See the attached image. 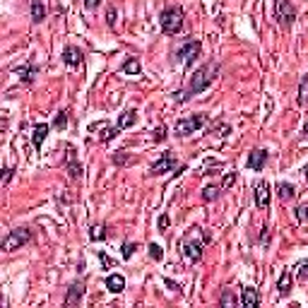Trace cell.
Segmentation results:
<instances>
[{"label": "cell", "instance_id": "obj_1", "mask_svg": "<svg viewBox=\"0 0 308 308\" xmlns=\"http://www.w3.org/2000/svg\"><path fill=\"white\" fill-rule=\"evenodd\" d=\"M217 72H219V65H217V63H205L202 67H197V70L193 72L190 84L185 87L183 92H178L174 99H176V101H185V99H190V97H195V94L205 92V89L212 84V80L217 77Z\"/></svg>", "mask_w": 308, "mask_h": 308}, {"label": "cell", "instance_id": "obj_2", "mask_svg": "<svg viewBox=\"0 0 308 308\" xmlns=\"http://www.w3.org/2000/svg\"><path fill=\"white\" fill-rule=\"evenodd\" d=\"M159 24H162V32H164V34H169V36L178 34V32L183 29V10H181L178 5L166 7V10L159 15Z\"/></svg>", "mask_w": 308, "mask_h": 308}, {"label": "cell", "instance_id": "obj_3", "mask_svg": "<svg viewBox=\"0 0 308 308\" xmlns=\"http://www.w3.org/2000/svg\"><path fill=\"white\" fill-rule=\"evenodd\" d=\"M205 123H207L205 113H195V116H190V118H181V121H176V125H174V132H176L178 137H188V135L197 132V130H200Z\"/></svg>", "mask_w": 308, "mask_h": 308}, {"label": "cell", "instance_id": "obj_4", "mask_svg": "<svg viewBox=\"0 0 308 308\" xmlns=\"http://www.w3.org/2000/svg\"><path fill=\"white\" fill-rule=\"evenodd\" d=\"M29 241H32V231H29V229H15V231H10V234L2 239V250H5V253L19 250L22 246H27Z\"/></svg>", "mask_w": 308, "mask_h": 308}, {"label": "cell", "instance_id": "obj_5", "mask_svg": "<svg viewBox=\"0 0 308 308\" xmlns=\"http://www.w3.org/2000/svg\"><path fill=\"white\" fill-rule=\"evenodd\" d=\"M200 51H202V44L197 39H190V41H185L183 46L176 51V58H181L185 65H190V63L200 56Z\"/></svg>", "mask_w": 308, "mask_h": 308}, {"label": "cell", "instance_id": "obj_6", "mask_svg": "<svg viewBox=\"0 0 308 308\" xmlns=\"http://www.w3.org/2000/svg\"><path fill=\"white\" fill-rule=\"evenodd\" d=\"M176 164H178V162H176V157H174L171 152H166V154H162V157L152 164V169H149V171H152L154 176H162V174L174 171V169H176Z\"/></svg>", "mask_w": 308, "mask_h": 308}, {"label": "cell", "instance_id": "obj_7", "mask_svg": "<svg viewBox=\"0 0 308 308\" xmlns=\"http://www.w3.org/2000/svg\"><path fill=\"white\" fill-rule=\"evenodd\" d=\"M181 250H183V258H185V260H190V262L202 260V243H200V241H195V239H190V236H185V239H183Z\"/></svg>", "mask_w": 308, "mask_h": 308}, {"label": "cell", "instance_id": "obj_8", "mask_svg": "<svg viewBox=\"0 0 308 308\" xmlns=\"http://www.w3.org/2000/svg\"><path fill=\"white\" fill-rule=\"evenodd\" d=\"M277 19L287 27L296 19V7L289 2V0H277Z\"/></svg>", "mask_w": 308, "mask_h": 308}, {"label": "cell", "instance_id": "obj_9", "mask_svg": "<svg viewBox=\"0 0 308 308\" xmlns=\"http://www.w3.org/2000/svg\"><path fill=\"white\" fill-rule=\"evenodd\" d=\"M255 205L260 210H267L270 207V183L267 181H258L255 183Z\"/></svg>", "mask_w": 308, "mask_h": 308}, {"label": "cell", "instance_id": "obj_10", "mask_svg": "<svg viewBox=\"0 0 308 308\" xmlns=\"http://www.w3.org/2000/svg\"><path fill=\"white\" fill-rule=\"evenodd\" d=\"M84 296V282H75L70 289H67V296H65V308L77 306Z\"/></svg>", "mask_w": 308, "mask_h": 308}, {"label": "cell", "instance_id": "obj_11", "mask_svg": "<svg viewBox=\"0 0 308 308\" xmlns=\"http://www.w3.org/2000/svg\"><path fill=\"white\" fill-rule=\"evenodd\" d=\"M82 51L77 49V46H65L63 49V63L67 65V67H80L82 65Z\"/></svg>", "mask_w": 308, "mask_h": 308}, {"label": "cell", "instance_id": "obj_12", "mask_svg": "<svg viewBox=\"0 0 308 308\" xmlns=\"http://www.w3.org/2000/svg\"><path fill=\"white\" fill-rule=\"evenodd\" d=\"M17 77L22 80V82H27V84H32L34 80H36V75H39V67L34 65V63H24V65H19L17 70Z\"/></svg>", "mask_w": 308, "mask_h": 308}, {"label": "cell", "instance_id": "obj_13", "mask_svg": "<svg viewBox=\"0 0 308 308\" xmlns=\"http://www.w3.org/2000/svg\"><path fill=\"white\" fill-rule=\"evenodd\" d=\"M267 149H253L250 152V157H248V169H253V171H262V166H265V162H267Z\"/></svg>", "mask_w": 308, "mask_h": 308}, {"label": "cell", "instance_id": "obj_14", "mask_svg": "<svg viewBox=\"0 0 308 308\" xmlns=\"http://www.w3.org/2000/svg\"><path fill=\"white\" fill-rule=\"evenodd\" d=\"M241 306L243 308L260 306V294H258V289H253V287H243V289H241Z\"/></svg>", "mask_w": 308, "mask_h": 308}, {"label": "cell", "instance_id": "obj_15", "mask_svg": "<svg viewBox=\"0 0 308 308\" xmlns=\"http://www.w3.org/2000/svg\"><path fill=\"white\" fill-rule=\"evenodd\" d=\"M106 289H109L111 294H121L125 289V277L123 275H109V277H106Z\"/></svg>", "mask_w": 308, "mask_h": 308}, {"label": "cell", "instance_id": "obj_16", "mask_svg": "<svg viewBox=\"0 0 308 308\" xmlns=\"http://www.w3.org/2000/svg\"><path fill=\"white\" fill-rule=\"evenodd\" d=\"M67 171H70V178H82V164L75 162L72 147H67Z\"/></svg>", "mask_w": 308, "mask_h": 308}, {"label": "cell", "instance_id": "obj_17", "mask_svg": "<svg viewBox=\"0 0 308 308\" xmlns=\"http://www.w3.org/2000/svg\"><path fill=\"white\" fill-rule=\"evenodd\" d=\"M292 284H294V277H292V272L287 270V272H282V275H279V282H277V292L284 296V294H289V292H292Z\"/></svg>", "mask_w": 308, "mask_h": 308}, {"label": "cell", "instance_id": "obj_18", "mask_svg": "<svg viewBox=\"0 0 308 308\" xmlns=\"http://www.w3.org/2000/svg\"><path fill=\"white\" fill-rule=\"evenodd\" d=\"M137 121V111L135 109H125L123 113H121V118H118V128L125 130V128H132Z\"/></svg>", "mask_w": 308, "mask_h": 308}, {"label": "cell", "instance_id": "obj_19", "mask_svg": "<svg viewBox=\"0 0 308 308\" xmlns=\"http://www.w3.org/2000/svg\"><path fill=\"white\" fill-rule=\"evenodd\" d=\"M46 135H49V125L39 123L36 128H34V132H32V142H34V147H41L44 140H46Z\"/></svg>", "mask_w": 308, "mask_h": 308}, {"label": "cell", "instance_id": "obj_20", "mask_svg": "<svg viewBox=\"0 0 308 308\" xmlns=\"http://www.w3.org/2000/svg\"><path fill=\"white\" fill-rule=\"evenodd\" d=\"M29 5H32V19H34V22H41V19L46 17L44 2H41V0H29Z\"/></svg>", "mask_w": 308, "mask_h": 308}, {"label": "cell", "instance_id": "obj_21", "mask_svg": "<svg viewBox=\"0 0 308 308\" xmlns=\"http://www.w3.org/2000/svg\"><path fill=\"white\" fill-rule=\"evenodd\" d=\"M118 132H121V128H118V125H106V128H101L99 140H101V142H111V140H113Z\"/></svg>", "mask_w": 308, "mask_h": 308}, {"label": "cell", "instance_id": "obj_22", "mask_svg": "<svg viewBox=\"0 0 308 308\" xmlns=\"http://www.w3.org/2000/svg\"><path fill=\"white\" fill-rule=\"evenodd\" d=\"M89 239L92 241H104L106 239V224H92V229H89Z\"/></svg>", "mask_w": 308, "mask_h": 308}, {"label": "cell", "instance_id": "obj_23", "mask_svg": "<svg viewBox=\"0 0 308 308\" xmlns=\"http://www.w3.org/2000/svg\"><path fill=\"white\" fill-rule=\"evenodd\" d=\"M121 70H123L125 75H132V77H135V75H140L142 65H140V61H137V58H128V61L123 63V67H121Z\"/></svg>", "mask_w": 308, "mask_h": 308}, {"label": "cell", "instance_id": "obj_24", "mask_svg": "<svg viewBox=\"0 0 308 308\" xmlns=\"http://www.w3.org/2000/svg\"><path fill=\"white\" fill-rule=\"evenodd\" d=\"M277 195H279L282 200H292V197L296 195V188L292 183H277Z\"/></svg>", "mask_w": 308, "mask_h": 308}, {"label": "cell", "instance_id": "obj_25", "mask_svg": "<svg viewBox=\"0 0 308 308\" xmlns=\"http://www.w3.org/2000/svg\"><path fill=\"white\" fill-rule=\"evenodd\" d=\"M212 135H217V137H227V135H231V125L227 123V121H217V123L212 125Z\"/></svg>", "mask_w": 308, "mask_h": 308}, {"label": "cell", "instance_id": "obj_26", "mask_svg": "<svg viewBox=\"0 0 308 308\" xmlns=\"http://www.w3.org/2000/svg\"><path fill=\"white\" fill-rule=\"evenodd\" d=\"M299 104H301V106L308 104V75L301 77V84H299Z\"/></svg>", "mask_w": 308, "mask_h": 308}, {"label": "cell", "instance_id": "obj_27", "mask_svg": "<svg viewBox=\"0 0 308 308\" xmlns=\"http://www.w3.org/2000/svg\"><path fill=\"white\" fill-rule=\"evenodd\" d=\"M219 197V188L217 185H205L202 188V200L205 202H212V200H217Z\"/></svg>", "mask_w": 308, "mask_h": 308}, {"label": "cell", "instance_id": "obj_28", "mask_svg": "<svg viewBox=\"0 0 308 308\" xmlns=\"http://www.w3.org/2000/svg\"><path fill=\"white\" fill-rule=\"evenodd\" d=\"M219 304L222 306H227V308H231L234 304H236V296L229 292V289H224V294H222V299H219Z\"/></svg>", "mask_w": 308, "mask_h": 308}, {"label": "cell", "instance_id": "obj_29", "mask_svg": "<svg viewBox=\"0 0 308 308\" xmlns=\"http://www.w3.org/2000/svg\"><path fill=\"white\" fill-rule=\"evenodd\" d=\"M152 140L154 142H164L166 140V125H159L157 130H152Z\"/></svg>", "mask_w": 308, "mask_h": 308}, {"label": "cell", "instance_id": "obj_30", "mask_svg": "<svg viewBox=\"0 0 308 308\" xmlns=\"http://www.w3.org/2000/svg\"><path fill=\"white\" fill-rule=\"evenodd\" d=\"M149 258L159 262V260L164 258V250H162V246H157V243H149Z\"/></svg>", "mask_w": 308, "mask_h": 308}, {"label": "cell", "instance_id": "obj_31", "mask_svg": "<svg viewBox=\"0 0 308 308\" xmlns=\"http://www.w3.org/2000/svg\"><path fill=\"white\" fill-rule=\"evenodd\" d=\"M67 125V111H61L56 118H53V128H58V130H63Z\"/></svg>", "mask_w": 308, "mask_h": 308}, {"label": "cell", "instance_id": "obj_32", "mask_svg": "<svg viewBox=\"0 0 308 308\" xmlns=\"http://www.w3.org/2000/svg\"><path fill=\"white\" fill-rule=\"evenodd\" d=\"M236 183V171H231V174H224V181H222V190H229L231 185Z\"/></svg>", "mask_w": 308, "mask_h": 308}, {"label": "cell", "instance_id": "obj_33", "mask_svg": "<svg viewBox=\"0 0 308 308\" xmlns=\"http://www.w3.org/2000/svg\"><path fill=\"white\" fill-rule=\"evenodd\" d=\"M135 250H137V246H135V243H130V241H125V243H123V253H121V255H123V260H130Z\"/></svg>", "mask_w": 308, "mask_h": 308}, {"label": "cell", "instance_id": "obj_34", "mask_svg": "<svg viewBox=\"0 0 308 308\" xmlns=\"http://www.w3.org/2000/svg\"><path fill=\"white\" fill-rule=\"evenodd\" d=\"M296 222H308V205H299L296 207Z\"/></svg>", "mask_w": 308, "mask_h": 308}, {"label": "cell", "instance_id": "obj_35", "mask_svg": "<svg viewBox=\"0 0 308 308\" xmlns=\"http://www.w3.org/2000/svg\"><path fill=\"white\" fill-rule=\"evenodd\" d=\"M272 241V231L265 227V229H260V246H267Z\"/></svg>", "mask_w": 308, "mask_h": 308}, {"label": "cell", "instance_id": "obj_36", "mask_svg": "<svg viewBox=\"0 0 308 308\" xmlns=\"http://www.w3.org/2000/svg\"><path fill=\"white\" fill-rule=\"evenodd\" d=\"M296 275H299V279H301V282H308V260L299 265V272H296Z\"/></svg>", "mask_w": 308, "mask_h": 308}, {"label": "cell", "instance_id": "obj_37", "mask_svg": "<svg viewBox=\"0 0 308 308\" xmlns=\"http://www.w3.org/2000/svg\"><path fill=\"white\" fill-rule=\"evenodd\" d=\"M106 24H109V27L116 24V7H109V12H106Z\"/></svg>", "mask_w": 308, "mask_h": 308}, {"label": "cell", "instance_id": "obj_38", "mask_svg": "<svg viewBox=\"0 0 308 308\" xmlns=\"http://www.w3.org/2000/svg\"><path fill=\"white\" fill-rule=\"evenodd\" d=\"M166 227H169V214H162L159 217V231H166Z\"/></svg>", "mask_w": 308, "mask_h": 308}, {"label": "cell", "instance_id": "obj_39", "mask_svg": "<svg viewBox=\"0 0 308 308\" xmlns=\"http://www.w3.org/2000/svg\"><path fill=\"white\" fill-rule=\"evenodd\" d=\"M12 174H15V169H12V166H7V169H5V174H2V183H10Z\"/></svg>", "mask_w": 308, "mask_h": 308}, {"label": "cell", "instance_id": "obj_40", "mask_svg": "<svg viewBox=\"0 0 308 308\" xmlns=\"http://www.w3.org/2000/svg\"><path fill=\"white\" fill-rule=\"evenodd\" d=\"M99 2H101V0H84V7H87V10H94Z\"/></svg>", "mask_w": 308, "mask_h": 308}, {"label": "cell", "instance_id": "obj_41", "mask_svg": "<svg viewBox=\"0 0 308 308\" xmlns=\"http://www.w3.org/2000/svg\"><path fill=\"white\" fill-rule=\"evenodd\" d=\"M118 154H121V157H113V162H116V164H125V162H128L125 152H118Z\"/></svg>", "mask_w": 308, "mask_h": 308}, {"label": "cell", "instance_id": "obj_42", "mask_svg": "<svg viewBox=\"0 0 308 308\" xmlns=\"http://www.w3.org/2000/svg\"><path fill=\"white\" fill-rule=\"evenodd\" d=\"M99 258H101V262H104V267H109V265H111V260L106 258V253H101V250H99Z\"/></svg>", "mask_w": 308, "mask_h": 308}, {"label": "cell", "instance_id": "obj_43", "mask_svg": "<svg viewBox=\"0 0 308 308\" xmlns=\"http://www.w3.org/2000/svg\"><path fill=\"white\" fill-rule=\"evenodd\" d=\"M166 287H169V289H174V292H178V289H181V287H178L176 282H171V279H166Z\"/></svg>", "mask_w": 308, "mask_h": 308}, {"label": "cell", "instance_id": "obj_44", "mask_svg": "<svg viewBox=\"0 0 308 308\" xmlns=\"http://www.w3.org/2000/svg\"><path fill=\"white\" fill-rule=\"evenodd\" d=\"M304 174H306V183H308V169H306V171H304Z\"/></svg>", "mask_w": 308, "mask_h": 308}]
</instances>
